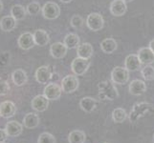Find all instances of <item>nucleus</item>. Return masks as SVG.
<instances>
[{
	"mask_svg": "<svg viewBox=\"0 0 154 143\" xmlns=\"http://www.w3.org/2000/svg\"><path fill=\"white\" fill-rule=\"evenodd\" d=\"M99 97L102 100L113 101L119 97V92L115 87L114 83L110 80H104L98 84Z\"/></svg>",
	"mask_w": 154,
	"mask_h": 143,
	"instance_id": "nucleus-1",
	"label": "nucleus"
},
{
	"mask_svg": "<svg viewBox=\"0 0 154 143\" xmlns=\"http://www.w3.org/2000/svg\"><path fill=\"white\" fill-rule=\"evenodd\" d=\"M151 108V104L147 102H140L133 105L132 110L129 114V120L131 123H134L136 121L144 116Z\"/></svg>",
	"mask_w": 154,
	"mask_h": 143,
	"instance_id": "nucleus-2",
	"label": "nucleus"
},
{
	"mask_svg": "<svg viewBox=\"0 0 154 143\" xmlns=\"http://www.w3.org/2000/svg\"><path fill=\"white\" fill-rule=\"evenodd\" d=\"M129 80V71L124 67H115L111 72V81L118 85H125Z\"/></svg>",
	"mask_w": 154,
	"mask_h": 143,
	"instance_id": "nucleus-3",
	"label": "nucleus"
},
{
	"mask_svg": "<svg viewBox=\"0 0 154 143\" xmlns=\"http://www.w3.org/2000/svg\"><path fill=\"white\" fill-rule=\"evenodd\" d=\"M89 67H90L89 59H85V58H82L79 56H77L71 63V70L77 76H83L87 72Z\"/></svg>",
	"mask_w": 154,
	"mask_h": 143,
	"instance_id": "nucleus-4",
	"label": "nucleus"
},
{
	"mask_svg": "<svg viewBox=\"0 0 154 143\" xmlns=\"http://www.w3.org/2000/svg\"><path fill=\"white\" fill-rule=\"evenodd\" d=\"M86 26L89 30L93 31H100L104 26V20L103 15L99 13H91L86 18Z\"/></svg>",
	"mask_w": 154,
	"mask_h": 143,
	"instance_id": "nucleus-5",
	"label": "nucleus"
},
{
	"mask_svg": "<svg viewBox=\"0 0 154 143\" xmlns=\"http://www.w3.org/2000/svg\"><path fill=\"white\" fill-rule=\"evenodd\" d=\"M60 86L62 89V92H64L65 94H72L79 89V80L78 76L73 75H68L62 78Z\"/></svg>",
	"mask_w": 154,
	"mask_h": 143,
	"instance_id": "nucleus-6",
	"label": "nucleus"
},
{
	"mask_svg": "<svg viewBox=\"0 0 154 143\" xmlns=\"http://www.w3.org/2000/svg\"><path fill=\"white\" fill-rule=\"evenodd\" d=\"M41 12L44 18L48 20H54L60 15V8L57 3L49 1L43 5Z\"/></svg>",
	"mask_w": 154,
	"mask_h": 143,
	"instance_id": "nucleus-7",
	"label": "nucleus"
},
{
	"mask_svg": "<svg viewBox=\"0 0 154 143\" xmlns=\"http://www.w3.org/2000/svg\"><path fill=\"white\" fill-rule=\"evenodd\" d=\"M62 94V89L61 86H60L56 82L48 83L45 86L43 90V94L44 97H47L49 100H57L60 99Z\"/></svg>",
	"mask_w": 154,
	"mask_h": 143,
	"instance_id": "nucleus-8",
	"label": "nucleus"
},
{
	"mask_svg": "<svg viewBox=\"0 0 154 143\" xmlns=\"http://www.w3.org/2000/svg\"><path fill=\"white\" fill-rule=\"evenodd\" d=\"M35 80L39 84H47L53 76L52 69H50L49 66H40L35 71Z\"/></svg>",
	"mask_w": 154,
	"mask_h": 143,
	"instance_id": "nucleus-9",
	"label": "nucleus"
},
{
	"mask_svg": "<svg viewBox=\"0 0 154 143\" xmlns=\"http://www.w3.org/2000/svg\"><path fill=\"white\" fill-rule=\"evenodd\" d=\"M31 106L36 112H45L49 107V99L44 97V94H38L32 99Z\"/></svg>",
	"mask_w": 154,
	"mask_h": 143,
	"instance_id": "nucleus-10",
	"label": "nucleus"
},
{
	"mask_svg": "<svg viewBox=\"0 0 154 143\" xmlns=\"http://www.w3.org/2000/svg\"><path fill=\"white\" fill-rule=\"evenodd\" d=\"M109 10L111 14L116 17L123 16L127 10L126 2H125L124 0H113L110 3Z\"/></svg>",
	"mask_w": 154,
	"mask_h": 143,
	"instance_id": "nucleus-11",
	"label": "nucleus"
},
{
	"mask_svg": "<svg viewBox=\"0 0 154 143\" xmlns=\"http://www.w3.org/2000/svg\"><path fill=\"white\" fill-rule=\"evenodd\" d=\"M137 55L142 62V64L151 65L152 63H154V52L149 47H143L139 49Z\"/></svg>",
	"mask_w": 154,
	"mask_h": 143,
	"instance_id": "nucleus-12",
	"label": "nucleus"
},
{
	"mask_svg": "<svg viewBox=\"0 0 154 143\" xmlns=\"http://www.w3.org/2000/svg\"><path fill=\"white\" fill-rule=\"evenodd\" d=\"M128 90L130 94L138 97V95L144 94L146 92L147 87L145 81L141 80V79H134V80H132L130 82Z\"/></svg>",
	"mask_w": 154,
	"mask_h": 143,
	"instance_id": "nucleus-13",
	"label": "nucleus"
},
{
	"mask_svg": "<svg viewBox=\"0 0 154 143\" xmlns=\"http://www.w3.org/2000/svg\"><path fill=\"white\" fill-rule=\"evenodd\" d=\"M17 44L19 46V48H21L22 50H30L32 49L35 45V38H34V34H32L29 31H26V33L22 34L17 40Z\"/></svg>",
	"mask_w": 154,
	"mask_h": 143,
	"instance_id": "nucleus-14",
	"label": "nucleus"
},
{
	"mask_svg": "<svg viewBox=\"0 0 154 143\" xmlns=\"http://www.w3.org/2000/svg\"><path fill=\"white\" fill-rule=\"evenodd\" d=\"M17 113V106L12 101H4L0 103V116L3 118H10Z\"/></svg>",
	"mask_w": 154,
	"mask_h": 143,
	"instance_id": "nucleus-15",
	"label": "nucleus"
},
{
	"mask_svg": "<svg viewBox=\"0 0 154 143\" xmlns=\"http://www.w3.org/2000/svg\"><path fill=\"white\" fill-rule=\"evenodd\" d=\"M68 48L62 42H56L50 47V54L56 59H61V58L65 57Z\"/></svg>",
	"mask_w": 154,
	"mask_h": 143,
	"instance_id": "nucleus-16",
	"label": "nucleus"
},
{
	"mask_svg": "<svg viewBox=\"0 0 154 143\" xmlns=\"http://www.w3.org/2000/svg\"><path fill=\"white\" fill-rule=\"evenodd\" d=\"M5 130H6L9 136L17 137V136H20L21 134H22L23 126H22V124H20L19 122H17V121L12 120V121H9V122L6 123Z\"/></svg>",
	"mask_w": 154,
	"mask_h": 143,
	"instance_id": "nucleus-17",
	"label": "nucleus"
},
{
	"mask_svg": "<svg viewBox=\"0 0 154 143\" xmlns=\"http://www.w3.org/2000/svg\"><path fill=\"white\" fill-rule=\"evenodd\" d=\"M142 62L137 55H128L125 59V68L129 72H136L141 69Z\"/></svg>",
	"mask_w": 154,
	"mask_h": 143,
	"instance_id": "nucleus-18",
	"label": "nucleus"
},
{
	"mask_svg": "<svg viewBox=\"0 0 154 143\" xmlns=\"http://www.w3.org/2000/svg\"><path fill=\"white\" fill-rule=\"evenodd\" d=\"M98 106V101L93 97H85L79 100V107L85 113H92Z\"/></svg>",
	"mask_w": 154,
	"mask_h": 143,
	"instance_id": "nucleus-19",
	"label": "nucleus"
},
{
	"mask_svg": "<svg viewBox=\"0 0 154 143\" xmlns=\"http://www.w3.org/2000/svg\"><path fill=\"white\" fill-rule=\"evenodd\" d=\"M94 54L93 46L88 43V42H84V43L79 44L77 48V55L79 57L85 58V59H90Z\"/></svg>",
	"mask_w": 154,
	"mask_h": 143,
	"instance_id": "nucleus-20",
	"label": "nucleus"
},
{
	"mask_svg": "<svg viewBox=\"0 0 154 143\" xmlns=\"http://www.w3.org/2000/svg\"><path fill=\"white\" fill-rule=\"evenodd\" d=\"M12 79H13V82L14 83L15 86L21 87V86H23L27 83L28 76H27V73H26V72L24 70H22V69H17V70L13 72Z\"/></svg>",
	"mask_w": 154,
	"mask_h": 143,
	"instance_id": "nucleus-21",
	"label": "nucleus"
},
{
	"mask_svg": "<svg viewBox=\"0 0 154 143\" xmlns=\"http://www.w3.org/2000/svg\"><path fill=\"white\" fill-rule=\"evenodd\" d=\"M40 123V118L35 113H28L23 118V125L27 129H35Z\"/></svg>",
	"mask_w": 154,
	"mask_h": 143,
	"instance_id": "nucleus-22",
	"label": "nucleus"
},
{
	"mask_svg": "<svg viewBox=\"0 0 154 143\" xmlns=\"http://www.w3.org/2000/svg\"><path fill=\"white\" fill-rule=\"evenodd\" d=\"M34 38H35V45H38L39 47H44L47 44H49V42H50V36L48 33L42 29L36 30L35 31Z\"/></svg>",
	"mask_w": 154,
	"mask_h": 143,
	"instance_id": "nucleus-23",
	"label": "nucleus"
},
{
	"mask_svg": "<svg viewBox=\"0 0 154 143\" xmlns=\"http://www.w3.org/2000/svg\"><path fill=\"white\" fill-rule=\"evenodd\" d=\"M17 20L12 15H6L0 20V29L4 31H11L17 28Z\"/></svg>",
	"mask_w": 154,
	"mask_h": 143,
	"instance_id": "nucleus-24",
	"label": "nucleus"
},
{
	"mask_svg": "<svg viewBox=\"0 0 154 143\" xmlns=\"http://www.w3.org/2000/svg\"><path fill=\"white\" fill-rule=\"evenodd\" d=\"M118 44L114 38H105L100 42V49L104 54H113L117 50Z\"/></svg>",
	"mask_w": 154,
	"mask_h": 143,
	"instance_id": "nucleus-25",
	"label": "nucleus"
},
{
	"mask_svg": "<svg viewBox=\"0 0 154 143\" xmlns=\"http://www.w3.org/2000/svg\"><path fill=\"white\" fill-rule=\"evenodd\" d=\"M86 141V135L82 130H74L68 135L69 143H84Z\"/></svg>",
	"mask_w": 154,
	"mask_h": 143,
	"instance_id": "nucleus-26",
	"label": "nucleus"
},
{
	"mask_svg": "<svg viewBox=\"0 0 154 143\" xmlns=\"http://www.w3.org/2000/svg\"><path fill=\"white\" fill-rule=\"evenodd\" d=\"M79 36L76 34H68L67 35H65L64 40H63V43L65 44V46L69 49H76L78 48V46L79 45Z\"/></svg>",
	"mask_w": 154,
	"mask_h": 143,
	"instance_id": "nucleus-27",
	"label": "nucleus"
},
{
	"mask_svg": "<svg viewBox=\"0 0 154 143\" xmlns=\"http://www.w3.org/2000/svg\"><path fill=\"white\" fill-rule=\"evenodd\" d=\"M26 13H27V10H26V8H24L22 5H14L11 9V15L17 21L22 20L26 16Z\"/></svg>",
	"mask_w": 154,
	"mask_h": 143,
	"instance_id": "nucleus-28",
	"label": "nucleus"
},
{
	"mask_svg": "<svg viewBox=\"0 0 154 143\" xmlns=\"http://www.w3.org/2000/svg\"><path fill=\"white\" fill-rule=\"evenodd\" d=\"M127 113L124 108H116L112 112V120L115 123H123L127 118Z\"/></svg>",
	"mask_w": 154,
	"mask_h": 143,
	"instance_id": "nucleus-29",
	"label": "nucleus"
},
{
	"mask_svg": "<svg viewBox=\"0 0 154 143\" xmlns=\"http://www.w3.org/2000/svg\"><path fill=\"white\" fill-rule=\"evenodd\" d=\"M141 75L146 81L154 80V67L152 65H145L141 69Z\"/></svg>",
	"mask_w": 154,
	"mask_h": 143,
	"instance_id": "nucleus-30",
	"label": "nucleus"
},
{
	"mask_svg": "<svg viewBox=\"0 0 154 143\" xmlns=\"http://www.w3.org/2000/svg\"><path fill=\"white\" fill-rule=\"evenodd\" d=\"M41 10L42 8L38 2H32L26 7L27 13H29L30 15H38L41 12Z\"/></svg>",
	"mask_w": 154,
	"mask_h": 143,
	"instance_id": "nucleus-31",
	"label": "nucleus"
},
{
	"mask_svg": "<svg viewBox=\"0 0 154 143\" xmlns=\"http://www.w3.org/2000/svg\"><path fill=\"white\" fill-rule=\"evenodd\" d=\"M38 143H57V140H56V137L52 134L44 132V133L39 135Z\"/></svg>",
	"mask_w": 154,
	"mask_h": 143,
	"instance_id": "nucleus-32",
	"label": "nucleus"
},
{
	"mask_svg": "<svg viewBox=\"0 0 154 143\" xmlns=\"http://www.w3.org/2000/svg\"><path fill=\"white\" fill-rule=\"evenodd\" d=\"M70 24L74 29H82L84 25V20L83 18L81 16V15L78 14H74L71 17L70 20Z\"/></svg>",
	"mask_w": 154,
	"mask_h": 143,
	"instance_id": "nucleus-33",
	"label": "nucleus"
},
{
	"mask_svg": "<svg viewBox=\"0 0 154 143\" xmlns=\"http://www.w3.org/2000/svg\"><path fill=\"white\" fill-rule=\"evenodd\" d=\"M10 85L9 83L3 78H0V97L6 95L10 92Z\"/></svg>",
	"mask_w": 154,
	"mask_h": 143,
	"instance_id": "nucleus-34",
	"label": "nucleus"
},
{
	"mask_svg": "<svg viewBox=\"0 0 154 143\" xmlns=\"http://www.w3.org/2000/svg\"><path fill=\"white\" fill-rule=\"evenodd\" d=\"M10 59V55L8 52H3L0 55V65H6Z\"/></svg>",
	"mask_w": 154,
	"mask_h": 143,
	"instance_id": "nucleus-35",
	"label": "nucleus"
},
{
	"mask_svg": "<svg viewBox=\"0 0 154 143\" xmlns=\"http://www.w3.org/2000/svg\"><path fill=\"white\" fill-rule=\"evenodd\" d=\"M8 134L5 129H0V143L1 142H5V140H6L8 139Z\"/></svg>",
	"mask_w": 154,
	"mask_h": 143,
	"instance_id": "nucleus-36",
	"label": "nucleus"
},
{
	"mask_svg": "<svg viewBox=\"0 0 154 143\" xmlns=\"http://www.w3.org/2000/svg\"><path fill=\"white\" fill-rule=\"evenodd\" d=\"M149 48L152 50V52H154V39H152V40L149 42Z\"/></svg>",
	"mask_w": 154,
	"mask_h": 143,
	"instance_id": "nucleus-37",
	"label": "nucleus"
},
{
	"mask_svg": "<svg viewBox=\"0 0 154 143\" xmlns=\"http://www.w3.org/2000/svg\"><path fill=\"white\" fill-rule=\"evenodd\" d=\"M60 2H62V3H70L72 0H60Z\"/></svg>",
	"mask_w": 154,
	"mask_h": 143,
	"instance_id": "nucleus-38",
	"label": "nucleus"
},
{
	"mask_svg": "<svg viewBox=\"0 0 154 143\" xmlns=\"http://www.w3.org/2000/svg\"><path fill=\"white\" fill-rule=\"evenodd\" d=\"M2 10H3V3L1 0H0V13L2 12Z\"/></svg>",
	"mask_w": 154,
	"mask_h": 143,
	"instance_id": "nucleus-39",
	"label": "nucleus"
},
{
	"mask_svg": "<svg viewBox=\"0 0 154 143\" xmlns=\"http://www.w3.org/2000/svg\"><path fill=\"white\" fill-rule=\"evenodd\" d=\"M125 2H131V1H133V0H124Z\"/></svg>",
	"mask_w": 154,
	"mask_h": 143,
	"instance_id": "nucleus-40",
	"label": "nucleus"
},
{
	"mask_svg": "<svg viewBox=\"0 0 154 143\" xmlns=\"http://www.w3.org/2000/svg\"><path fill=\"white\" fill-rule=\"evenodd\" d=\"M153 143H154V135H153Z\"/></svg>",
	"mask_w": 154,
	"mask_h": 143,
	"instance_id": "nucleus-41",
	"label": "nucleus"
},
{
	"mask_svg": "<svg viewBox=\"0 0 154 143\" xmlns=\"http://www.w3.org/2000/svg\"><path fill=\"white\" fill-rule=\"evenodd\" d=\"M1 143H6V142H1Z\"/></svg>",
	"mask_w": 154,
	"mask_h": 143,
	"instance_id": "nucleus-42",
	"label": "nucleus"
},
{
	"mask_svg": "<svg viewBox=\"0 0 154 143\" xmlns=\"http://www.w3.org/2000/svg\"><path fill=\"white\" fill-rule=\"evenodd\" d=\"M104 143H108V142H104Z\"/></svg>",
	"mask_w": 154,
	"mask_h": 143,
	"instance_id": "nucleus-43",
	"label": "nucleus"
}]
</instances>
